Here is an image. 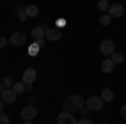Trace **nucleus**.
<instances>
[{
  "label": "nucleus",
  "mask_w": 126,
  "mask_h": 124,
  "mask_svg": "<svg viewBox=\"0 0 126 124\" xmlns=\"http://www.w3.org/2000/svg\"><path fill=\"white\" fill-rule=\"evenodd\" d=\"M62 106H64V111H67V112H79L84 106H86V101L82 99V96L79 94H72V96H67L66 99H64V102H62Z\"/></svg>",
  "instance_id": "obj_1"
},
{
  "label": "nucleus",
  "mask_w": 126,
  "mask_h": 124,
  "mask_svg": "<svg viewBox=\"0 0 126 124\" xmlns=\"http://www.w3.org/2000/svg\"><path fill=\"white\" fill-rule=\"evenodd\" d=\"M103 106H104V101L101 99V96H99V97H97V96H91V97L86 99V107L89 109V111L97 112V111L103 109Z\"/></svg>",
  "instance_id": "obj_2"
},
{
  "label": "nucleus",
  "mask_w": 126,
  "mask_h": 124,
  "mask_svg": "<svg viewBox=\"0 0 126 124\" xmlns=\"http://www.w3.org/2000/svg\"><path fill=\"white\" fill-rule=\"evenodd\" d=\"M20 117H22L24 121H32V119H35V117H37V107L34 104H27L20 111Z\"/></svg>",
  "instance_id": "obj_3"
},
{
  "label": "nucleus",
  "mask_w": 126,
  "mask_h": 124,
  "mask_svg": "<svg viewBox=\"0 0 126 124\" xmlns=\"http://www.w3.org/2000/svg\"><path fill=\"white\" fill-rule=\"evenodd\" d=\"M99 50H101L103 55H113V52H114V42H113L111 39H104V40H101V44H99Z\"/></svg>",
  "instance_id": "obj_4"
},
{
  "label": "nucleus",
  "mask_w": 126,
  "mask_h": 124,
  "mask_svg": "<svg viewBox=\"0 0 126 124\" xmlns=\"http://www.w3.org/2000/svg\"><path fill=\"white\" fill-rule=\"evenodd\" d=\"M35 79H37V70H35L34 67H29V69L24 70V74H22V82H25L27 86H32V84L35 82Z\"/></svg>",
  "instance_id": "obj_5"
},
{
  "label": "nucleus",
  "mask_w": 126,
  "mask_h": 124,
  "mask_svg": "<svg viewBox=\"0 0 126 124\" xmlns=\"http://www.w3.org/2000/svg\"><path fill=\"white\" fill-rule=\"evenodd\" d=\"M9 42L12 45H15V47H20V45H24V44L27 42V37H25L24 32H14V34L10 35Z\"/></svg>",
  "instance_id": "obj_6"
},
{
  "label": "nucleus",
  "mask_w": 126,
  "mask_h": 124,
  "mask_svg": "<svg viewBox=\"0 0 126 124\" xmlns=\"http://www.w3.org/2000/svg\"><path fill=\"white\" fill-rule=\"evenodd\" d=\"M57 124H78V119L72 116V112L64 111V112H59V116H57Z\"/></svg>",
  "instance_id": "obj_7"
},
{
  "label": "nucleus",
  "mask_w": 126,
  "mask_h": 124,
  "mask_svg": "<svg viewBox=\"0 0 126 124\" xmlns=\"http://www.w3.org/2000/svg\"><path fill=\"white\" fill-rule=\"evenodd\" d=\"M108 14L111 15V19H118V17H123L125 14V7L121 3H111L109 9H108Z\"/></svg>",
  "instance_id": "obj_8"
},
{
  "label": "nucleus",
  "mask_w": 126,
  "mask_h": 124,
  "mask_svg": "<svg viewBox=\"0 0 126 124\" xmlns=\"http://www.w3.org/2000/svg\"><path fill=\"white\" fill-rule=\"evenodd\" d=\"M2 101H3L5 104H14V102L17 101V92H15L14 89H3V92H2Z\"/></svg>",
  "instance_id": "obj_9"
},
{
  "label": "nucleus",
  "mask_w": 126,
  "mask_h": 124,
  "mask_svg": "<svg viewBox=\"0 0 126 124\" xmlns=\"http://www.w3.org/2000/svg\"><path fill=\"white\" fill-rule=\"evenodd\" d=\"M61 35H62L61 29H57V27H54V29L46 27V39H47L49 42H56V40H59V39H61Z\"/></svg>",
  "instance_id": "obj_10"
},
{
  "label": "nucleus",
  "mask_w": 126,
  "mask_h": 124,
  "mask_svg": "<svg viewBox=\"0 0 126 124\" xmlns=\"http://www.w3.org/2000/svg\"><path fill=\"white\" fill-rule=\"evenodd\" d=\"M114 62H113V59H104L103 62H101V70L104 72V74H109V72H113V69H114Z\"/></svg>",
  "instance_id": "obj_11"
},
{
  "label": "nucleus",
  "mask_w": 126,
  "mask_h": 124,
  "mask_svg": "<svg viewBox=\"0 0 126 124\" xmlns=\"http://www.w3.org/2000/svg\"><path fill=\"white\" fill-rule=\"evenodd\" d=\"M30 34H32V39H34V40H35V39L46 37V27H34Z\"/></svg>",
  "instance_id": "obj_12"
},
{
  "label": "nucleus",
  "mask_w": 126,
  "mask_h": 124,
  "mask_svg": "<svg viewBox=\"0 0 126 124\" xmlns=\"http://www.w3.org/2000/svg\"><path fill=\"white\" fill-rule=\"evenodd\" d=\"M25 15L27 17H37L39 15V7L37 5H27L25 7Z\"/></svg>",
  "instance_id": "obj_13"
},
{
  "label": "nucleus",
  "mask_w": 126,
  "mask_h": 124,
  "mask_svg": "<svg viewBox=\"0 0 126 124\" xmlns=\"http://www.w3.org/2000/svg\"><path fill=\"white\" fill-rule=\"evenodd\" d=\"M113 97H114V94H113L111 89H103V92H101V99H103L104 102H111Z\"/></svg>",
  "instance_id": "obj_14"
},
{
  "label": "nucleus",
  "mask_w": 126,
  "mask_h": 124,
  "mask_svg": "<svg viewBox=\"0 0 126 124\" xmlns=\"http://www.w3.org/2000/svg\"><path fill=\"white\" fill-rule=\"evenodd\" d=\"M12 89H14V91H15V92H17V94H22V92H24V91H27V84H25V82H22V81H20V82H15V84H14V87H12Z\"/></svg>",
  "instance_id": "obj_15"
},
{
  "label": "nucleus",
  "mask_w": 126,
  "mask_h": 124,
  "mask_svg": "<svg viewBox=\"0 0 126 124\" xmlns=\"http://www.w3.org/2000/svg\"><path fill=\"white\" fill-rule=\"evenodd\" d=\"M113 62H114V64H123V62H125V55H123V54H121V52H113Z\"/></svg>",
  "instance_id": "obj_16"
},
{
  "label": "nucleus",
  "mask_w": 126,
  "mask_h": 124,
  "mask_svg": "<svg viewBox=\"0 0 126 124\" xmlns=\"http://www.w3.org/2000/svg\"><path fill=\"white\" fill-rule=\"evenodd\" d=\"M97 9H99V12H108V9H109V0H99L97 2Z\"/></svg>",
  "instance_id": "obj_17"
},
{
  "label": "nucleus",
  "mask_w": 126,
  "mask_h": 124,
  "mask_svg": "<svg viewBox=\"0 0 126 124\" xmlns=\"http://www.w3.org/2000/svg\"><path fill=\"white\" fill-rule=\"evenodd\" d=\"M39 50H40V47L35 44V42H32V44L29 45V55H37Z\"/></svg>",
  "instance_id": "obj_18"
},
{
  "label": "nucleus",
  "mask_w": 126,
  "mask_h": 124,
  "mask_svg": "<svg viewBox=\"0 0 126 124\" xmlns=\"http://www.w3.org/2000/svg\"><path fill=\"white\" fill-rule=\"evenodd\" d=\"M109 22H111V15H109V14H103L101 19H99V24L106 27V25H109Z\"/></svg>",
  "instance_id": "obj_19"
},
{
  "label": "nucleus",
  "mask_w": 126,
  "mask_h": 124,
  "mask_svg": "<svg viewBox=\"0 0 126 124\" xmlns=\"http://www.w3.org/2000/svg\"><path fill=\"white\" fill-rule=\"evenodd\" d=\"M2 84H3V87H5V89H12L15 82H14V79H12L10 76H7L5 79H3V82H2Z\"/></svg>",
  "instance_id": "obj_20"
},
{
  "label": "nucleus",
  "mask_w": 126,
  "mask_h": 124,
  "mask_svg": "<svg viewBox=\"0 0 126 124\" xmlns=\"http://www.w3.org/2000/svg\"><path fill=\"white\" fill-rule=\"evenodd\" d=\"M14 14L20 17L22 14H25V7H22V5H15V7H14Z\"/></svg>",
  "instance_id": "obj_21"
},
{
  "label": "nucleus",
  "mask_w": 126,
  "mask_h": 124,
  "mask_svg": "<svg viewBox=\"0 0 126 124\" xmlns=\"http://www.w3.org/2000/svg\"><path fill=\"white\" fill-rule=\"evenodd\" d=\"M0 124H10L9 123V116L3 114V112H0Z\"/></svg>",
  "instance_id": "obj_22"
},
{
  "label": "nucleus",
  "mask_w": 126,
  "mask_h": 124,
  "mask_svg": "<svg viewBox=\"0 0 126 124\" xmlns=\"http://www.w3.org/2000/svg\"><path fill=\"white\" fill-rule=\"evenodd\" d=\"M56 25H57V29L64 27V25H66V19H57L56 20Z\"/></svg>",
  "instance_id": "obj_23"
},
{
  "label": "nucleus",
  "mask_w": 126,
  "mask_h": 124,
  "mask_svg": "<svg viewBox=\"0 0 126 124\" xmlns=\"http://www.w3.org/2000/svg\"><path fill=\"white\" fill-rule=\"evenodd\" d=\"M7 44H9V40H7V39L2 35V37H0V49H3L5 45H7Z\"/></svg>",
  "instance_id": "obj_24"
},
{
  "label": "nucleus",
  "mask_w": 126,
  "mask_h": 124,
  "mask_svg": "<svg viewBox=\"0 0 126 124\" xmlns=\"http://www.w3.org/2000/svg\"><path fill=\"white\" fill-rule=\"evenodd\" d=\"M34 42H35V44H37V45H39L40 49L44 47V44H46V40H44V37H42V39H35V40H34Z\"/></svg>",
  "instance_id": "obj_25"
},
{
  "label": "nucleus",
  "mask_w": 126,
  "mask_h": 124,
  "mask_svg": "<svg viewBox=\"0 0 126 124\" xmlns=\"http://www.w3.org/2000/svg\"><path fill=\"white\" fill-rule=\"evenodd\" d=\"M78 124H93V121L91 119H87V117H82V119H79Z\"/></svg>",
  "instance_id": "obj_26"
},
{
  "label": "nucleus",
  "mask_w": 126,
  "mask_h": 124,
  "mask_svg": "<svg viewBox=\"0 0 126 124\" xmlns=\"http://www.w3.org/2000/svg\"><path fill=\"white\" fill-rule=\"evenodd\" d=\"M79 112H81V114H82L84 117H86V116H87V112H89V109H87V107H82V109H81Z\"/></svg>",
  "instance_id": "obj_27"
},
{
  "label": "nucleus",
  "mask_w": 126,
  "mask_h": 124,
  "mask_svg": "<svg viewBox=\"0 0 126 124\" xmlns=\"http://www.w3.org/2000/svg\"><path fill=\"white\" fill-rule=\"evenodd\" d=\"M121 116H123V117L126 119V104L123 106V107H121Z\"/></svg>",
  "instance_id": "obj_28"
},
{
  "label": "nucleus",
  "mask_w": 126,
  "mask_h": 124,
  "mask_svg": "<svg viewBox=\"0 0 126 124\" xmlns=\"http://www.w3.org/2000/svg\"><path fill=\"white\" fill-rule=\"evenodd\" d=\"M27 102H30V104H34V102H35V97H29V101H27Z\"/></svg>",
  "instance_id": "obj_29"
},
{
  "label": "nucleus",
  "mask_w": 126,
  "mask_h": 124,
  "mask_svg": "<svg viewBox=\"0 0 126 124\" xmlns=\"http://www.w3.org/2000/svg\"><path fill=\"white\" fill-rule=\"evenodd\" d=\"M3 111V101H0V112Z\"/></svg>",
  "instance_id": "obj_30"
},
{
  "label": "nucleus",
  "mask_w": 126,
  "mask_h": 124,
  "mask_svg": "<svg viewBox=\"0 0 126 124\" xmlns=\"http://www.w3.org/2000/svg\"><path fill=\"white\" fill-rule=\"evenodd\" d=\"M2 92H3V84L0 82V94H2Z\"/></svg>",
  "instance_id": "obj_31"
},
{
  "label": "nucleus",
  "mask_w": 126,
  "mask_h": 124,
  "mask_svg": "<svg viewBox=\"0 0 126 124\" xmlns=\"http://www.w3.org/2000/svg\"><path fill=\"white\" fill-rule=\"evenodd\" d=\"M24 124H32V121H24Z\"/></svg>",
  "instance_id": "obj_32"
},
{
  "label": "nucleus",
  "mask_w": 126,
  "mask_h": 124,
  "mask_svg": "<svg viewBox=\"0 0 126 124\" xmlns=\"http://www.w3.org/2000/svg\"><path fill=\"white\" fill-rule=\"evenodd\" d=\"M125 67H126V62H125Z\"/></svg>",
  "instance_id": "obj_33"
},
{
  "label": "nucleus",
  "mask_w": 126,
  "mask_h": 124,
  "mask_svg": "<svg viewBox=\"0 0 126 124\" xmlns=\"http://www.w3.org/2000/svg\"><path fill=\"white\" fill-rule=\"evenodd\" d=\"M103 124H108V123H103Z\"/></svg>",
  "instance_id": "obj_34"
},
{
  "label": "nucleus",
  "mask_w": 126,
  "mask_h": 124,
  "mask_svg": "<svg viewBox=\"0 0 126 124\" xmlns=\"http://www.w3.org/2000/svg\"><path fill=\"white\" fill-rule=\"evenodd\" d=\"M97 2H99V0H97Z\"/></svg>",
  "instance_id": "obj_35"
}]
</instances>
